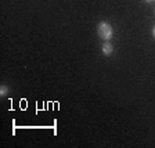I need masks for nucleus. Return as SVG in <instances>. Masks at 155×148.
<instances>
[{"instance_id":"f257e3e1","label":"nucleus","mask_w":155,"mask_h":148,"mask_svg":"<svg viewBox=\"0 0 155 148\" xmlns=\"http://www.w3.org/2000/svg\"><path fill=\"white\" fill-rule=\"evenodd\" d=\"M97 33H98V36H100L103 40L108 42L114 36V29H112V26H111V24L103 21V22H100L98 26H97Z\"/></svg>"},{"instance_id":"f03ea898","label":"nucleus","mask_w":155,"mask_h":148,"mask_svg":"<svg viewBox=\"0 0 155 148\" xmlns=\"http://www.w3.org/2000/svg\"><path fill=\"white\" fill-rule=\"evenodd\" d=\"M101 50H103V53L105 55H110V54H112V51H114V46L111 44V43L105 42L103 44V47H101Z\"/></svg>"},{"instance_id":"7ed1b4c3","label":"nucleus","mask_w":155,"mask_h":148,"mask_svg":"<svg viewBox=\"0 0 155 148\" xmlns=\"http://www.w3.org/2000/svg\"><path fill=\"white\" fill-rule=\"evenodd\" d=\"M7 93H8V87H7L6 84L0 86V96H6Z\"/></svg>"},{"instance_id":"20e7f679","label":"nucleus","mask_w":155,"mask_h":148,"mask_svg":"<svg viewBox=\"0 0 155 148\" xmlns=\"http://www.w3.org/2000/svg\"><path fill=\"white\" fill-rule=\"evenodd\" d=\"M152 36H154V39H155V25H154V28H152Z\"/></svg>"},{"instance_id":"39448f33","label":"nucleus","mask_w":155,"mask_h":148,"mask_svg":"<svg viewBox=\"0 0 155 148\" xmlns=\"http://www.w3.org/2000/svg\"><path fill=\"white\" fill-rule=\"evenodd\" d=\"M145 2H148V3H150V2H154V0H145Z\"/></svg>"}]
</instances>
